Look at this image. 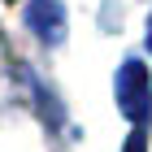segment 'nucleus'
<instances>
[{
  "label": "nucleus",
  "mask_w": 152,
  "mask_h": 152,
  "mask_svg": "<svg viewBox=\"0 0 152 152\" xmlns=\"http://www.w3.org/2000/svg\"><path fill=\"white\" fill-rule=\"evenodd\" d=\"M113 96H117V109L135 126H148V117H152V78H148V65L143 61H126L117 70Z\"/></svg>",
  "instance_id": "nucleus-1"
},
{
  "label": "nucleus",
  "mask_w": 152,
  "mask_h": 152,
  "mask_svg": "<svg viewBox=\"0 0 152 152\" xmlns=\"http://www.w3.org/2000/svg\"><path fill=\"white\" fill-rule=\"evenodd\" d=\"M26 26H31L44 44H57V39L65 35V13H61L57 0H31V9H26Z\"/></svg>",
  "instance_id": "nucleus-2"
},
{
  "label": "nucleus",
  "mask_w": 152,
  "mask_h": 152,
  "mask_svg": "<svg viewBox=\"0 0 152 152\" xmlns=\"http://www.w3.org/2000/svg\"><path fill=\"white\" fill-rule=\"evenodd\" d=\"M122 152H148V126H135V130H130V139H126Z\"/></svg>",
  "instance_id": "nucleus-3"
}]
</instances>
